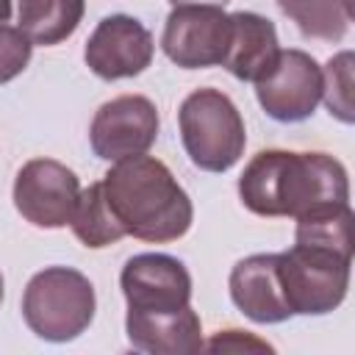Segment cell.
<instances>
[{"label": "cell", "mask_w": 355, "mask_h": 355, "mask_svg": "<svg viewBox=\"0 0 355 355\" xmlns=\"http://www.w3.org/2000/svg\"><path fill=\"white\" fill-rule=\"evenodd\" d=\"M233 305L255 324H277L291 319L277 280V252H258L241 258L227 277Z\"/></svg>", "instance_id": "cell-12"}, {"label": "cell", "mask_w": 355, "mask_h": 355, "mask_svg": "<svg viewBox=\"0 0 355 355\" xmlns=\"http://www.w3.org/2000/svg\"><path fill=\"white\" fill-rule=\"evenodd\" d=\"M97 297L92 280L72 266H44L22 291V319L42 341L78 338L94 319Z\"/></svg>", "instance_id": "cell-3"}, {"label": "cell", "mask_w": 355, "mask_h": 355, "mask_svg": "<svg viewBox=\"0 0 355 355\" xmlns=\"http://www.w3.org/2000/svg\"><path fill=\"white\" fill-rule=\"evenodd\" d=\"M100 183L125 236L150 244H169L183 239L194 222L191 197L155 155L141 153L114 161Z\"/></svg>", "instance_id": "cell-2"}, {"label": "cell", "mask_w": 355, "mask_h": 355, "mask_svg": "<svg viewBox=\"0 0 355 355\" xmlns=\"http://www.w3.org/2000/svg\"><path fill=\"white\" fill-rule=\"evenodd\" d=\"M239 200L258 216H291L347 205L349 178L327 153L261 150L239 178Z\"/></svg>", "instance_id": "cell-1"}, {"label": "cell", "mask_w": 355, "mask_h": 355, "mask_svg": "<svg viewBox=\"0 0 355 355\" xmlns=\"http://www.w3.org/2000/svg\"><path fill=\"white\" fill-rule=\"evenodd\" d=\"M31 39L17 25L0 22V83H8L17 75H22L31 61Z\"/></svg>", "instance_id": "cell-19"}, {"label": "cell", "mask_w": 355, "mask_h": 355, "mask_svg": "<svg viewBox=\"0 0 355 355\" xmlns=\"http://www.w3.org/2000/svg\"><path fill=\"white\" fill-rule=\"evenodd\" d=\"M178 128L189 161L202 172H227L244 155V119L219 89H194L178 108Z\"/></svg>", "instance_id": "cell-4"}, {"label": "cell", "mask_w": 355, "mask_h": 355, "mask_svg": "<svg viewBox=\"0 0 355 355\" xmlns=\"http://www.w3.org/2000/svg\"><path fill=\"white\" fill-rule=\"evenodd\" d=\"M230 31V14L219 6H172L161 33V50L180 69L222 67Z\"/></svg>", "instance_id": "cell-6"}, {"label": "cell", "mask_w": 355, "mask_h": 355, "mask_svg": "<svg viewBox=\"0 0 355 355\" xmlns=\"http://www.w3.org/2000/svg\"><path fill=\"white\" fill-rule=\"evenodd\" d=\"M352 252L294 241L277 252V280L291 316H322L336 311L349 288Z\"/></svg>", "instance_id": "cell-5"}, {"label": "cell", "mask_w": 355, "mask_h": 355, "mask_svg": "<svg viewBox=\"0 0 355 355\" xmlns=\"http://www.w3.org/2000/svg\"><path fill=\"white\" fill-rule=\"evenodd\" d=\"M125 333L133 349L150 355H194L202 349V322L189 305L172 313L128 311Z\"/></svg>", "instance_id": "cell-13"}, {"label": "cell", "mask_w": 355, "mask_h": 355, "mask_svg": "<svg viewBox=\"0 0 355 355\" xmlns=\"http://www.w3.org/2000/svg\"><path fill=\"white\" fill-rule=\"evenodd\" d=\"M255 97L275 122H302L322 103V67L305 50H280L275 67L255 80Z\"/></svg>", "instance_id": "cell-8"}, {"label": "cell", "mask_w": 355, "mask_h": 355, "mask_svg": "<svg viewBox=\"0 0 355 355\" xmlns=\"http://www.w3.org/2000/svg\"><path fill=\"white\" fill-rule=\"evenodd\" d=\"M69 227H72L75 239L89 250H103V247H111L119 239H125L122 227L116 225V219H114V214L105 202L100 180L80 189V197H78Z\"/></svg>", "instance_id": "cell-17"}, {"label": "cell", "mask_w": 355, "mask_h": 355, "mask_svg": "<svg viewBox=\"0 0 355 355\" xmlns=\"http://www.w3.org/2000/svg\"><path fill=\"white\" fill-rule=\"evenodd\" d=\"M153 33L128 14L103 17L86 39L83 61L103 80L136 78L153 64Z\"/></svg>", "instance_id": "cell-11"}, {"label": "cell", "mask_w": 355, "mask_h": 355, "mask_svg": "<svg viewBox=\"0 0 355 355\" xmlns=\"http://www.w3.org/2000/svg\"><path fill=\"white\" fill-rule=\"evenodd\" d=\"M211 352H272V344L247 333V330H219L211 341L202 344Z\"/></svg>", "instance_id": "cell-20"}, {"label": "cell", "mask_w": 355, "mask_h": 355, "mask_svg": "<svg viewBox=\"0 0 355 355\" xmlns=\"http://www.w3.org/2000/svg\"><path fill=\"white\" fill-rule=\"evenodd\" d=\"M119 288L128 311L172 313L191 305V275L183 261L166 252H139L125 261Z\"/></svg>", "instance_id": "cell-10"}, {"label": "cell", "mask_w": 355, "mask_h": 355, "mask_svg": "<svg viewBox=\"0 0 355 355\" xmlns=\"http://www.w3.org/2000/svg\"><path fill=\"white\" fill-rule=\"evenodd\" d=\"M158 108L144 94H119L103 103L89 125V144L103 161H122L147 153L158 139Z\"/></svg>", "instance_id": "cell-9"}, {"label": "cell", "mask_w": 355, "mask_h": 355, "mask_svg": "<svg viewBox=\"0 0 355 355\" xmlns=\"http://www.w3.org/2000/svg\"><path fill=\"white\" fill-rule=\"evenodd\" d=\"M352 67L355 55L349 50L336 53L324 67H322V100L330 111L344 125L355 122V100H352Z\"/></svg>", "instance_id": "cell-18"}, {"label": "cell", "mask_w": 355, "mask_h": 355, "mask_svg": "<svg viewBox=\"0 0 355 355\" xmlns=\"http://www.w3.org/2000/svg\"><path fill=\"white\" fill-rule=\"evenodd\" d=\"M86 14V0H17V28L31 44L53 47L69 39Z\"/></svg>", "instance_id": "cell-15"}, {"label": "cell", "mask_w": 355, "mask_h": 355, "mask_svg": "<svg viewBox=\"0 0 355 355\" xmlns=\"http://www.w3.org/2000/svg\"><path fill=\"white\" fill-rule=\"evenodd\" d=\"M172 6H219V8H225L230 0H169Z\"/></svg>", "instance_id": "cell-21"}, {"label": "cell", "mask_w": 355, "mask_h": 355, "mask_svg": "<svg viewBox=\"0 0 355 355\" xmlns=\"http://www.w3.org/2000/svg\"><path fill=\"white\" fill-rule=\"evenodd\" d=\"M78 197V175L55 158H31L14 178V208L33 227H67L72 222Z\"/></svg>", "instance_id": "cell-7"}, {"label": "cell", "mask_w": 355, "mask_h": 355, "mask_svg": "<svg viewBox=\"0 0 355 355\" xmlns=\"http://www.w3.org/2000/svg\"><path fill=\"white\" fill-rule=\"evenodd\" d=\"M230 25H233L230 47H227L222 67L233 78H239L244 83H255L277 61V53H280L277 31H275L272 19H266L255 11L230 14Z\"/></svg>", "instance_id": "cell-14"}, {"label": "cell", "mask_w": 355, "mask_h": 355, "mask_svg": "<svg viewBox=\"0 0 355 355\" xmlns=\"http://www.w3.org/2000/svg\"><path fill=\"white\" fill-rule=\"evenodd\" d=\"M0 302H3V272H0Z\"/></svg>", "instance_id": "cell-23"}, {"label": "cell", "mask_w": 355, "mask_h": 355, "mask_svg": "<svg viewBox=\"0 0 355 355\" xmlns=\"http://www.w3.org/2000/svg\"><path fill=\"white\" fill-rule=\"evenodd\" d=\"M11 19V0H0V22Z\"/></svg>", "instance_id": "cell-22"}, {"label": "cell", "mask_w": 355, "mask_h": 355, "mask_svg": "<svg viewBox=\"0 0 355 355\" xmlns=\"http://www.w3.org/2000/svg\"><path fill=\"white\" fill-rule=\"evenodd\" d=\"M305 39L341 42L352 22V0H275Z\"/></svg>", "instance_id": "cell-16"}]
</instances>
